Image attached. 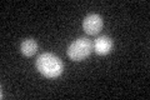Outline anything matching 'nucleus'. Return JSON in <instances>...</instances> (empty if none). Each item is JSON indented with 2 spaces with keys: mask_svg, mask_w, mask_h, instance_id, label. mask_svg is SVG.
<instances>
[{
  "mask_svg": "<svg viewBox=\"0 0 150 100\" xmlns=\"http://www.w3.org/2000/svg\"><path fill=\"white\" fill-rule=\"evenodd\" d=\"M36 69L45 78L54 79L62 75L64 70V64L59 56L51 53H43L36 58Z\"/></svg>",
  "mask_w": 150,
  "mask_h": 100,
  "instance_id": "obj_1",
  "label": "nucleus"
},
{
  "mask_svg": "<svg viewBox=\"0 0 150 100\" xmlns=\"http://www.w3.org/2000/svg\"><path fill=\"white\" fill-rule=\"evenodd\" d=\"M93 48H94V50H95L96 54L106 55V54H109L112 49V40L109 36H105V35L99 36L95 40V43L93 44Z\"/></svg>",
  "mask_w": 150,
  "mask_h": 100,
  "instance_id": "obj_4",
  "label": "nucleus"
},
{
  "mask_svg": "<svg viewBox=\"0 0 150 100\" xmlns=\"http://www.w3.org/2000/svg\"><path fill=\"white\" fill-rule=\"evenodd\" d=\"M93 43L86 38H79L74 40L68 48V56L74 61L85 60L93 51Z\"/></svg>",
  "mask_w": 150,
  "mask_h": 100,
  "instance_id": "obj_2",
  "label": "nucleus"
},
{
  "mask_svg": "<svg viewBox=\"0 0 150 100\" xmlns=\"http://www.w3.org/2000/svg\"><path fill=\"white\" fill-rule=\"evenodd\" d=\"M20 50H21V54L25 55V56H33L35 55V53L38 51V44L34 39H25L21 41V45H20Z\"/></svg>",
  "mask_w": 150,
  "mask_h": 100,
  "instance_id": "obj_5",
  "label": "nucleus"
},
{
  "mask_svg": "<svg viewBox=\"0 0 150 100\" xmlns=\"http://www.w3.org/2000/svg\"><path fill=\"white\" fill-rule=\"evenodd\" d=\"M103 25H104V21H103L101 16L98 15V14H89L83 20V28L89 35L99 34L103 29Z\"/></svg>",
  "mask_w": 150,
  "mask_h": 100,
  "instance_id": "obj_3",
  "label": "nucleus"
}]
</instances>
